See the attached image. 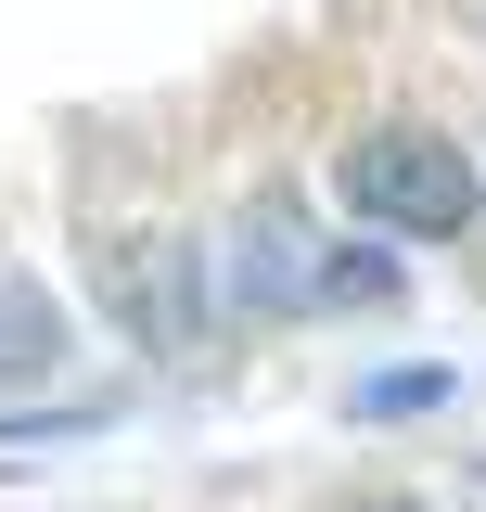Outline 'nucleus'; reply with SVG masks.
Wrapping results in <instances>:
<instances>
[{
    "label": "nucleus",
    "instance_id": "1",
    "mask_svg": "<svg viewBox=\"0 0 486 512\" xmlns=\"http://www.w3.org/2000/svg\"><path fill=\"white\" fill-rule=\"evenodd\" d=\"M346 205H359L371 231L448 244V231L474 218V154L435 141V128H359V141H346Z\"/></svg>",
    "mask_w": 486,
    "mask_h": 512
},
{
    "label": "nucleus",
    "instance_id": "2",
    "mask_svg": "<svg viewBox=\"0 0 486 512\" xmlns=\"http://www.w3.org/2000/svg\"><path fill=\"white\" fill-rule=\"evenodd\" d=\"M90 295H103V308H116L154 359H167L192 320H205V269H192V244H167V231H128V244L90 256Z\"/></svg>",
    "mask_w": 486,
    "mask_h": 512
},
{
    "label": "nucleus",
    "instance_id": "3",
    "mask_svg": "<svg viewBox=\"0 0 486 512\" xmlns=\"http://www.w3.org/2000/svg\"><path fill=\"white\" fill-rule=\"evenodd\" d=\"M231 295L243 308H307L320 295V244H307L295 205H243L231 218Z\"/></svg>",
    "mask_w": 486,
    "mask_h": 512
},
{
    "label": "nucleus",
    "instance_id": "4",
    "mask_svg": "<svg viewBox=\"0 0 486 512\" xmlns=\"http://www.w3.org/2000/svg\"><path fill=\"white\" fill-rule=\"evenodd\" d=\"M52 372H64V308H52L39 269L0 256V397H13V384H52Z\"/></svg>",
    "mask_w": 486,
    "mask_h": 512
},
{
    "label": "nucleus",
    "instance_id": "5",
    "mask_svg": "<svg viewBox=\"0 0 486 512\" xmlns=\"http://www.w3.org/2000/svg\"><path fill=\"white\" fill-rule=\"evenodd\" d=\"M359 295H397V256H333L307 308H359Z\"/></svg>",
    "mask_w": 486,
    "mask_h": 512
},
{
    "label": "nucleus",
    "instance_id": "6",
    "mask_svg": "<svg viewBox=\"0 0 486 512\" xmlns=\"http://www.w3.org/2000/svg\"><path fill=\"white\" fill-rule=\"evenodd\" d=\"M435 397H448L435 372H397V384H346V410H359V423H371V410H435Z\"/></svg>",
    "mask_w": 486,
    "mask_h": 512
}]
</instances>
